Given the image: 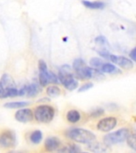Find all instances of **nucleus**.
Returning a JSON list of instances; mask_svg holds the SVG:
<instances>
[{
	"label": "nucleus",
	"instance_id": "nucleus-1",
	"mask_svg": "<svg viewBox=\"0 0 136 153\" xmlns=\"http://www.w3.org/2000/svg\"><path fill=\"white\" fill-rule=\"evenodd\" d=\"M58 78L60 82L64 85L66 89L72 91L78 87V81L72 73L71 67L68 65H62L58 72Z\"/></svg>",
	"mask_w": 136,
	"mask_h": 153
},
{
	"label": "nucleus",
	"instance_id": "nucleus-2",
	"mask_svg": "<svg viewBox=\"0 0 136 153\" xmlns=\"http://www.w3.org/2000/svg\"><path fill=\"white\" fill-rule=\"evenodd\" d=\"M67 136L72 140L76 141L77 143L88 144V143L95 140L96 136L92 131L81 128H74L69 129L67 131Z\"/></svg>",
	"mask_w": 136,
	"mask_h": 153
},
{
	"label": "nucleus",
	"instance_id": "nucleus-3",
	"mask_svg": "<svg viewBox=\"0 0 136 153\" xmlns=\"http://www.w3.org/2000/svg\"><path fill=\"white\" fill-rule=\"evenodd\" d=\"M38 81L42 87L47 86L49 84H57L59 81L58 76L54 73L49 71L46 62L44 60H39L38 62Z\"/></svg>",
	"mask_w": 136,
	"mask_h": 153
},
{
	"label": "nucleus",
	"instance_id": "nucleus-4",
	"mask_svg": "<svg viewBox=\"0 0 136 153\" xmlns=\"http://www.w3.org/2000/svg\"><path fill=\"white\" fill-rule=\"evenodd\" d=\"M33 116L36 120L40 123H50L55 116L54 108L48 105H38L34 109Z\"/></svg>",
	"mask_w": 136,
	"mask_h": 153
},
{
	"label": "nucleus",
	"instance_id": "nucleus-5",
	"mask_svg": "<svg viewBox=\"0 0 136 153\" xmlns=\"http://www.w3.org/2000/svg\"><path fill=\"white\" fill-rule=\"evenodd\" d=\"M130 135V131L128 128H123L118 129L116 131H112L111 133H108L103 136V143L108 147L117 143H123L126 140V138Z\"/></svg>",
	"mask_w": 136,
	"mask_h": 153
},
{
	"label": "nucleus",
	"instance_id": "nucleus-6",
	"mask_svg": "<svg viewBox=\"0 0 136 153\" xmlns=\"http://www.w3.org/2000/svg\"><path fill=\"white\" fill-rule=\"evenodd\" d=\"M108 59L114 64L119 65L122 69L125 70H130L134 67L133 61L131 58L124 57V56H118V55L110 54Z\"/></svg>",
	"mask_w": 136,
	"mask_h": 153
},
{
	"label": "nucleus",
	"instance_id": "nucleus-7",
	"mask_svg": "<svg viewBox=\"0 0 136 153\" xmlns=\"http://www.w3.org/2000/svg\"><path fill=\"white\" fill-rule=\"evenodd\" d=\"M117 119L113 117H104L98 122L96 124V128L98 130L103 132L110 131L112 129H114L117 125Z\"/></svg>",
	"mask_w": 136,
	"mask_h": 153
},
{
	"label": "nucleus",
	"instance_id": "nucleus-8",
	"mask_svg": "<svg viewBox=\"0 0 136 153\" xmlns=\"http://www.w3.org/2000/svg\"><path fill=\"white\" fill-rule=\"evenodd\" d=\"M16 142V137L13 131H4L0 134V146L3 148H9L14 147Z\"/></svg>",
	"mask_w": 136,
	"mask_h": 153
},
{
	"label": "nucleus",
	"instance_id": "nucleus-9",
	"mask_svg": "<svg viewBox=\"0 0 136 153\" xmlns=\"http://www.w3.org/2000/svg\"><path fill=\"white\" fill-rule=\"evenodd\" d=\"M33 111L30 108H22L18 110L15 113V119L21 123H27L33 120Z\"/></svg>",
	"mask_w": 136,
	"mask_h": 153
},
{
	"label": "nucleus",
	"instance_id": "nucleus-10",
	"mask_svg": "<svg viewBox=\"0 0 136 153\" xmlns=\"http://www.w3.org/2000/svg\"><path fill=\"white\" fill-rule=\"evenodd\" d=\"M61 142L59 139L55 136L48 137L45 141V148L47 152H54L60 149Z\"/></svg>",
	"mask_w": 136,
	"mask_h": 153
},
{
	"label": "nucleus",
	"instance_id": "nucleus-11",
	"mask_svg": "<svg viewBox=\"0 0 136 153\" xmlns=\"http://www.w3.org/2000/svg\"><path fill=\"white\" fill-rule=\"evenodd\" d=\"M88 149L93 152H107L108 146L105 143H101L100 142H95V140L88 143Z\"/></svg>",
	"mask_w": 136,
	"mask_h": 153
},
{
	"label": "nucleus",
	"instance_id": "nucleus-12",
	"mask_svg": "<svg viewBox=\"0 0 136 153\" xmlns=\"http://www.w3.org/2000/svg\"><path fill=\"white\" fill-rule=\"evenodd\" d=\"M67 120L71 124H76L81 119V112L76 109H71L68 111L66 114Z\"/></svg>",
	"mask_w": 136,
	"mask_h": 153
},
{
	"label": "nucleus",
	"instance_id": "nucleus-13",
	"mask_svg": "<svg viewBox=\"0 0 136 153\" xmlns=\"http://www.w3.org/2000/svg\"><path fill=\"white\" fill-rule=\"evenodd\" d=\"M82 4L88 9L92 10H100L103 9L105 7V3L100 1H95V2H91L88 0H82Z\"/></svg>",
	"mask_w": 136,
	"mask_h": 153
},
{
	"label": "nucleus",
	"instance_id": "nucleus-14",
	"mask_svg": "<svg viewBox=\"0 0 136 153\" xmlns=\"http://www.w3.org/2000/svg\"><path fill=\"white\" fill-rule=\"evenodd\" d=\"M100 70L103 73L108 74H116L120 73L119 69L115 65L111 64V63H103L100 68Z\"/></svg>",
	"mask_w": 136,
	"mask_h": 153
},
{
	"label": "nucleus",
	"instance_id": "nucleus-15",
	"mask_svg": "<svg viewBox=\"0 0 136 153\" xmlns=\"http://www.w3.org/2000/svg\"><path fill=\"white\" fill-rule=\"evenodd\" d=\"M41 88L38 84L32 83L30 85H27V93L26 96L29 97H34L40 93Z\"/></svg>",
	"mask_w": 136,
	"mask_h": 153
},
{
	"label": "nucleus",
	"instance_id": "nucleus-16",
	"mask_svg": "<svg viewBox=\"0 0 136 153\" xmlns=\"http://www.w3.org/2000/svg\"><path fill=\"white\" fill-rule=\"evenodd\" d=\"M30 103L28 101H12V102H7L4 104L5 108L9 109H14V108H21L28 106Z\"/></svg>",
	"mask_w": 136,
	"mask_h": 153
},
{
	"label": "nucleus",
	"instance_id": "nucleus-17",
	"mask_svg": "<svg viewBox=\"0 0 136 153\" xmlns=\"http://www.w3.org/2000/svg\"><path fill=\"white\" fill-rule=\"evenodd\" d=\"M43 135L41 131L40 130H35L33 131L32 133L30 134V140L34 144H38L40 143L42 140Z\"/></svg>",
	"mask_w": 136,
	"mask_h": 153
},
{
	"label": "nucleus",
	"instance_id": "nucleus-18",
	"mask_svg": "<svg viewBox=\"0 0 136 153\" xmlns=\"http://www.w3.org/2000/svg\"><path fill=\"white\" fill-rule=\"evenodd\" d=\"M58 152H70V153H75L81 152V149L79 148L78 146L73 143H69L67 146H64L62 147V148L58 149Z\"/></svg>",
	"mask_w": 136,
	"mask_h": 153
},
{
	"label": "nucleus",
	"instance_id": "nucleus-19",
	"mask_svg": "<svg viewBox=\"0 0 136 153\" xmlns=\"http://www.w3.org/2000/svg\"><path fill=\"white\" fill-rule=\"evenodd\" d=\"M61 93V88L57 85H50L47 87L46 89V94L50 97H57L60 96Z\"/></svg>",
	"mask_w": 136,
	"mask_h": 153
},
{
	"label": "nucleus",
	"instance_id": "nucleus-20",
	"mask_svg": "<svg viewBox=\"0 0 136 153\" xmlns=\"http://www.w3.org/2000/svg\"><path fill=\"white\" fill-rule=\"evenodd\" d=\"M84 66H86L85 62L82 58H77V59L74 60L73 63H72V69H73L75 74L81 71Z\"/></svg>",
	"mask_w": 136,
	"mask_h": 153
},
{
	"label": "nucleus",
	"instance_id": "nucleus-21",
	"mask_svg": "<svg viewBox=\"0 0 136 153\" xmlns=\"http://www.w3.org/2000/svg\"><path fill=\"white\" fill-rule=\"evenodd\" d=\"M126 141L129 148L136 152V134L130 133Z\"/></svg>",
	"mask_w": 136,
	"mask_h": 153
},
{
	"label": "nucleus",
	"instance_id": "nucleus-22",
	"mask_svg": "<svg viewBox=\"0 0 136 153\" xmlns=\"http://www.w3.org/2000/svg\"><path fill=\"white\" fill-rule=\"evenodd\" d=\"M89 64H90V65L92 68L100 69L102 65L103 64V60L101 58H100V57H92L89 61Z\"/></svg>",
	"mask_w": 136,
	"mask_h": 153
},
{
	"label": "nucleus",
	"instance_id": "nucleus-23",
	"mask_svg": "<svg viewBox=\"0 0 136 153\" xmlns=\"http://www.w3.org/2000/svg\"><path fill=\"white\" fill-rule=\"evenodd\" d=\"M6 96L7 97H14L18 96V89H17L14 86L6 88Z\"/></svg>",
	"mask_w": 136,
	"mask_h": 153
},
{
	"label": "nucleus",
	"instance_id": "nucleus-24",
	"mask_svg": "<svg viewBox=\"0 0 136 153\" xmlns=\"http://www.w3.org/2000/svg\"><path fill=\"white\" fill-rule=\"evenodd\" d=\"M1 82L2 83V85H4L5 88H7V87H12L13 85V82H12L11 78L10 77L9 75L7 74H4L2 75V78H1Z\"/></svg>",
	"mask_w": 136,
	"mask_h": 153
},
{
	"label": "nucleus",
	"instance_id": "nucleus-25",
	"mask_svg": "<svg viewBox=\"0 0 136 153\" xmlns=\"http://www.w3.org/2000/svg\"><path fill=\"white\" fill-rule=\"evenodd\" d=\"M95 44L100 45H108V42H107V38L103 37V36H98L95 38Z\"/></svg>",
	"mask_w": 136,
	"mask_h": 153
},
{
	"label": "nucleus",
	"instance_id": "nucleus-26",
	"mask_svg": "<svg viewBox=\"0 0 136 153\" xmlns=\"http://www.w3.org/2000/svg\"><path fill=\"white\" fill-rule=\"evenodd\" d=\"M93 86H94V85H93V83H92V82H86V83L83 84V85L79 88L78 92H80V93H83V92L88 91L92 88Z\"/></svg>",
	"mask_w": 136,
	"mask_h": 153
},
{
	"label": "nucleus",
	"instance_id": "nucleus-27",
	"mask_svg": "<svg viewBox=\"0 0 136 153\" xmlns=\"http://www.w3.org/2000/svg\"><path fill=\"white\" fill-rule=\"evenodd\" d=\"M103 113H104V110L101 108H95V109H94L92 112H91L90 116L92 117L95 118V117H99L100 116H102Z\"/></svg>",
	"mask_w": 136,
	"mask_h": 153
},
{
	"label": "nucleus",
	"instance_id": "nucleus-28",
	"mask_svg": "<svg viewBox=\"0 0 136 153\" xmlns=\"http://www.w3.org/2000/svg\"><path fill=\"white\" fill-rule=\"evenodd\" d=\"M0 98H7L6 96V88L0 81Z\"/></svg>",
	"mask_w": 136,
	"mask_h": 153
},
{
	"label": "nucleus",
	"instance_id": "nucleus-29",
	"mask_svg": "<svg viewBox=\"0 0 136 153\" xmlns=\"http://www.w3.org/2000/svg\"><path fill=\"white\" fill-rule=\"evenodd\" d=\"M26 93H27V85H23L21 88H20L18 89L19 97H23V96L26 95Z\"/></svg>",
	"mask_w": 136,
	"mask_h": 153
},
{
	"label": "nucleus",
	"instance_id": "nucleus-30",
	"mask_svg": "<svg viewBox=\"0 0 136 153\" xmlns=\"http://www.w3.org/2000/svg\"><path fill=\"white\" fill-rule=\"evenodd\" d=\"M129 57H130V58H131L132 61L136 62V47L133 48V49L130 51Z\"/></svg>",
	"mask_w": 136,
	"mask_h": 153
},
{
	"label": "nucleus",
	"instance_id": "nucleus-31",
	"mask_svg": "<svg viewBox=\"0 0 136 153\" xmlns=\"http://www.w3.org/2000/svg\"><path fill=\"white\" fill-rule=\"evenodd\" d=\"M99 54H100L102 57L108 58L111 53H110L107 50H99Z\"/></svg>",
	"mask_w": 136,
	"mask_h": 153
}]
</instances>
